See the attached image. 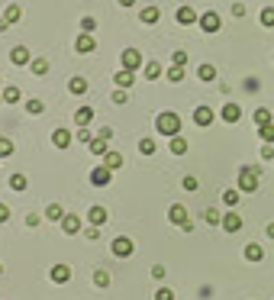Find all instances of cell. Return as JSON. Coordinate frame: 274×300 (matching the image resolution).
Returning a JSON list of instances; mask_svg holds the SVG:
<instances>
[{
  "label": "cell",
  "mask_w": 274,
  "mask_h": 300,
  "mask_svg": "<svg viewBox=\"0 0 274 300\" xmlns=\"http://www.w3.org/2000/svg\"><path fill=\"white\" fill-rule=\"evenodd\" d=\"M200 29L203 32H219V26H223V20H219V13H213V10H207V13H200Z\"/></svg>",
  "instance_id": "4"
},
{
  "label": "cell",
  "mask_w": 274,
  "mask_h": 300,
  "mask_svg": "<svg viewBox=\"0 0 274 300\" xmlns=\"http://www.w3.org/2000/svg\"><path fill=\"white\" fill-rule=\"evenodd\" d=\"M46 216H49V219H58V223H61V216H65V213H61V204H49Z\"/></svg>",
  "instance_id": "38"
},
{
  "label": "cell",
  "mask_w": 274,
  "mask_h": 300,
  "mask_svg": "<svg viewBox=\"0 0 274 300\" xmlns=\"http://www.w3.org/2000/svg\"><path fill=\"white\" fill-rule=\"evenodd\" d=\"M77 139H81L84 145H91V139H94V136H91V129H87V126H81V129H77Z\"/></svg>",
  "instance_id": "46"
},
{
  "label": "cell",
  "mask_w": 274,
  "mask_h": 300,
  "mask_svg": "<svg viewBox=\"0 0 274 300\" xmlns=\"http://www.w3.org/2000/svg\"><path fill=\"white\" fill-rule=\"evenodd\" d=\"M223 204H226L229 210L239 207V191H226V194H223Z\"/></svg>",
  "instance_id": "37"
},
{
  "label": "cell",
  "mask_w": 274,
  "mask_h": 300,
  "mask_svg": "<svg viewBox=\"0 0 274 300\" xmlns=\"http://www.w3.org/2000/svg\"><path fill=\"white\" fill-rule=\"evenodd\" d=\"M213 120H216V113L210 107H197V110H193V123H197V126H210Z\"/></svg>",
  "instance_id": "9"
},
{
  "label": "cell",
  "mask_w": 274,
  "mask_h": 300,
  "mask_svg": "<svg viewBox=\"0 0 274 300\" xmlns=\"http://www.w3.org/2000/svg\"><path fill=\"white\" fill-rule=\"evenodd\" d=\"M171 152H174V155H184V152H187V142H184L181 136H174V139H171Z\"/></svg>",
  "instance_id": "36"
},
{
  "label": "cell",
  "mask_w": 274,
  "mask_h": 300,
  "mask_svg": "<svg viewBox=\"0 0 274 300\" xmlns=\"http://www.w3.org/2000/svg\"><path fill=\"white\" fill-rule=\"evenodd\" d=\"M20 16H23V10H20L16 4H10V7L4 10V20H7V23H20Z\"/></svg>",
  "instance_id": "28"
},
{
  "label": "cell",
  "mask_w": 274,
  "mask_h": 300,
  "mask_svg": "<svg viewBox=\"0 0 274 300\" xmlns=\"http://www.w3.org/2000/svg\"><path fill=\"white\" fill-rule=\"evenodd\" d=\"M155 300H174V290H171V287H158Z\"/></svg>",
  "instance_id": "44"
},
{
  "label": "cell",
  "mask_w": 274,
  "mask_h": 300,
  "mask_svg": "<svg viewBox=\"0 0 274 300\" xmlns=\"http://www.w3.org/2000/svg\"><path fill=\"white\" fill-rule=\"evenodd\" d=\"M158 16H162V10H158V7H145V10H142V23L152 26V23H158Z\"/></svg>",
  "instance_id": "30"
},
{
  "label": "cell",
  "mask_w": 274,
  "mask_h": 300,
  "mask_svg": "<svg viewBox=\"0 0 274 300\" xmlns=\"http://www.w3.org/2000/svg\"><path fill=\"white\" fill-rule=\"evenodd\" d=\"M61 229H65L68 236H74V233H81V219H77L74 213H65L61 216Z\"/></svg>",
  "instance_id": "11"
},
{
  "label": "cell",
  "mask_w": 274,
  "mask_h": 300,
  "mask_svg": "<svg viewBox=\"0 0 274 300\" xmlns=\"http://www.w3.org/2000/svg\"><path fill=\"white\" fill-rule=\"evenodd\" d=\"M52 281H55V284H68V281H71V268H68V265H55V268H52Z\"/></svg>",
  "instance_id": "12"
},
{
  "label": "cell",
  "mask_w": 274,
  "mask_h": 300,
  "mask_svg": "<svg viewBox=\"0 0 274 300\" xmlns=\"http://www.w3.org/2000/svg\"><path fill=\"white\" fill-rule=\"evenodd\" d=\"M155 129L158 132H162V136H178V132H181V117H178V113H171V110H168V113H158V117H155Z\"/></svg>",
  "instance_id": "1"
},
{
  "label": "cell",
  "mask_w": 274,
  "mask_h": 300,
  "mask_svg": "<svg viewBox=\"0 0 274 300\" xmlns=\"http://www.w3.org/2000/svg\"><path fill=\"white\" fill-rule=\"evenodd\" d=\"M168 81H174V84L184 81V68L181 65H171V68H168Z\"/></svg>",
  "instance_id": "34"
},
{
  "label": "cell",
  "mask_w": 274,
  "mask_h": 300,
  "mask_svg": "<svg viewBox=\"0 0 274 300\" xmlns=\"http://www.w3.org/2000/svg\"><path fill=\"white\" fill-rule=\"evenodd\" d=\"M139 152H142V155H155V139H142V142H139Z\"/></svg>",
  "instance_id": "39"
},
{
  "label": "cell",
  "mask_w": 274,
  "mask_h": 300,
  "mask_svg": "<svg viewBox=\"0 0 274 300\" xmlns=\"http://www.w3.org/2000/svg\"><path fill=\"white\" fill-rule=\"evenodd\" d=\"M197 20H200V16L193 13V7H181V10H178V23L181 26H190V23H197Z\"/></svg>",
  "instance_id": "18"
},
{
  "label": "cell",
  "mask_w": 274,
  "mask_h": 300,
  "mask_svg": "<svg viewBox=\"0 0 274 300\" xmlns=\"http://www.w3.org/2000/svg\"><path fill=\"white\" fill-rule=\"evenodd\" d=\"M264 236H268V239H274V223H268V226H264Z\"/></svg>",
  "instance_id": "54"
},
{
  "label": "cell",
  "mask_w": 274,
  "mask_h": 300,
  "mask_svg": "<svg viewBox=\"0 0 274 300\" xmlns=\"http://www.w3.org/2000/svg\"><path fill=\"white\" fill-rule=\"evenodd\" d=\"M7 219H10V207L0 204V223H7Z\"/></svg>",
  "instance_id": "52"
},
{
  "label": "cell",
  "mask_w": 274,
  "mask_h": 300,
  "mask_svg": "<svg viewBox=\"0 0 274 300\" xmlns=\"http://www.w3.org/2000/svg\"><path fill=\"white\" fill-rule=\"evenodd\" d=\"M110 252L116 255V258H129V255H132V239H126V236H116V239L110 242Z\"/></svg>",
  "instance_id": "5"
},
{
  "label": "cell",
  "mask_w": 274,
  "mask_h": 300,
  "mask_svg": "<svg viewBox=\"0 0 274 300\" xmlns=\"http://www.w3.org/2000/svg\"><path fill=\"white\" fill-rule=\"evenodd\" d=\"M26 188H29L26 174H10V191H26Z\"/></svg>",
  "instance_id": "29"
},
{
  "label": "cell",
  "mask_w": 274,
  "mask_h": 300,
  "mask_svg": "<svg viewBox=\"0 0 274 300\" xmlns=\"http://www.w3.org/2000/svg\"><path fill=\"white\" fill-rule=\"evenodd\" d=\"M110 100H113V103H126V100H129V94H126V91H113Z\"/></svg>",
  "instance_id": "47"
},
{
  "label": "cell",
  "mask_w": 274,
  "mask_h": 300,
  "mask_svg": "<svg viewBox=\"0 0 274 300\" xmlns=\"http://www.w3.org/2000/svg\"><path fill=\"white\" fill-rule=\"evenodd\" d=\"M197 78H200V81H216V68L213 65H200L197 68Z\"/></svg>",
  "instance_id": "26"
},
{
  "label": "cell",
  "mask_w": 274,
  "mask_h": 300,
  "mask_svg": "<svg viewBox=\"0 0 274 300\" xmlns=\"http://www.w3.org/2000/svg\"><path fill=\"white\" fill-rule=\"evenodd\" d=\"M219 117H223V123H239L242 120V110H239V103H226V107L219 110Z\"/></svg>",
  "instance_id": "10"
},
{
  "label": "cell",
  "mask_w": 274,
  "mask_h": 300,
  "mask_svg": "<svg viewBox=\"0 0 274 300\" xmlns=\"http://www.w3.org/2000/svg\"><path fill=\"white\" fill-rule=\"evenodd\" d=\"M29 71L36 74V78L49 74V61H46V58H32V61H29Z\"/></svg>",
  "instance_id": "19"
},
{
  "label": "cell",
  "mask_w": 274,
  "mask_h": 300,
  "mask_svg": "<svg viewBox=\"0 0 274 300\" xmlns=\"http://www.w3.org/2000/svg\"><path fill=\"white\" fill-rule=\"evenodd\" d=\"M81 29L94 36V29H97V20H94V16H84V20H81Z\"/></svg>",
  "instance_id": "41"
},
{
  "label": "cell",
  "mask_w": 274,
  "mask_h": 300,
  "mask_svg": "<svg viewBox=\"0 0 274 300\" xmlns=\"http://www.w3.org/2000/svg\"><path fill=\"white\" fill-rule=\"evenodd\" d=\"M152 278H155V281H165V265H155V268H152Z\"/></svg>",
  "instance_id": "50"
},
{
  "label": "cell",
  "mask_w": 274,
  "mask_h": 300,
  "mask_svg": "<svg viewBox=\"0 0 274 300\" xmlns=\"http://www.w3.org/2000/svg\"><path fill=\"white\" fill-rule=\"evenodd\" d=\"M181 184H184V191H197V188H200V181L193 178V174H187V178H184Z\"/></svg>",
  "instance_id": "43"
},
{
  "label": "cell",
  "mask_w": 274,
  "mask_h": 300,
  "mask_svg": "<svg viewBox=\"0 0 274 300\" xmlns=\"http://www.w3.org/2000/svg\"><path fill=\"white\" fill-rule=\"evenodd\" d=\"M219 226H223L226 233H239V229H242V216H239V213H226Z\"/></svg>",
  "instance_id": "13"
},
{
  "label": "cell",
  "mask_w": 274,
  "mask_h": 300,
  "mask_svg": "<svg viewBox=\"0 0 274 300\" xmlns=\"http://www.w3.org/2000/svg\"><path fill=\"white\" fill-rule=\"evenodd\" d=\"M258 136L264 145H274V123H268V126H258Z\"/></svg>",
  "instance_id": "25"
},
{
  "label": "cell",
  "mask_w": 274,
  "mask_h": 300,
  "mask_svg": "<svg viewBox=\"0 0 274 300\" xmlns=\"http://www.w3.org/2000/svg\"><path fill=\"white\" fill-rule=\"evenodd\" d=\"M0 103H4V94H0Z\"/></svg>",
  "instance_id": "57"
},
{
  "label": "cell",
  "mask_w": 274,
  "mask_h": 300,
  "mask_svg": "<svg viewBox=\"0 0 274 300\" xmlns=\"http://www.w3.org/2000/svg\"><path fill=\"white\" fill-rule=\"evenodd\" d=\"M103 162H107V168H110V171L123 168V155H120V152H107V155H103Z\"/></svg>",
  "instance_id": "23"
},
{
  "label": "cell",
  "mask_w": 274,
  "mask_h": 300,
  "mask_svg": "<svg viewBox=\"0 0 274 300\" xmlns=\"http://www.w3.org/2000/svg\"><path fill=\"white\" fill-rule=\"evenodd\" d=\"M84 236H87V239H100V226H87Z\"/></svg>",
  "instance_id": "48"
},
{
  "label": "cell",
  "mask_w": 274,
  "mask_h": 300,
  "mask_svg": "<svg viewBox=\"0 0 274 300\" xmlns=\"http://www.w3.org/2000/svg\"><path fill=\"white\" fill-rule=\"evenodd\" d=\"M258 174H261L258 165H249V168H242V171H239V191H245V194L258 191Z\"/></svg>",
  "instance_id": "2"
},
{
  "label": "cell",
  "mask_w": 274,
  "mask_h": 300,
  "mask_svg": "<svg viewBox=\"0 0 274 300\" xmlns=\"http://www.w3.org/2000/svg\"><path fill=\"white\" fill-rule=\"evenodd\" d=\"M120 61H123L126 71H139V68H142V52H139V49H126Z\"/></svg>",
  "instance_id": "3"
},
{
  "label": "cell",
  "mask_w": 274,
  "mask_h": 300,
  "mask_svg": "<svg viewBox=\"0 0 274 300\" xmlns=\"http://www.w3.org/2000/svg\"><path fill=\"white\" fill-rule=\"evenodd\" d=\"M245 258H249V261H261L264 258V252H261V245H245Z\"/></svg>",
  "instance_id": "27"
},
{
  "label": "cell",
  "mask_w": 274,
  "mask_h": 300,
  "mask_svg": "<svg viewBox=\"0 0 274 300\" xmlns=\"http://www.w3.org/2000/svg\"><path fill=\"white\" fill-rule=\"evenodd\" d=\"M132 81H136V71H126V68H120V71H116V87H120V91L132 87Z\"/></svg>",
  "instance_id": "15"
},
{
  "label": "cell",
  "mask_w": 274,
  "mask_h": 300,
  "mask_svg": "<svg viewBox=\"0 0 274 300\" xmlns=\"http://www.w3.org/2000/svg\"><path fill=\"white\" fill-rule=\"evenodd\" d=\"M255 123H258V126H268V123H274L271 120V110L268 107H258V110H255V117H252Z\"/></svg>",
  "instance_id": "24"
},
{
  "label": "cell",
  "mask_w": 274,
  "mask_h": 300,
  "mask_svg": "<svg viewBox=\"0 0 274 300\" xmlns=\"http://www.w3.org/2000/svg\"><path fill=\"white\" fill-rule=\"evenodd\" d=\"M0 275H4V265H0Z\"/></svg>",
  "instance_id": "56"
},
{
  "label": "cell",
  "mask_w": 274,
  "mask_h": 300,
  "mask_svg": "<svg viewBox=\"0 0 274 300\" xmlns=\"http://www.w3.org/2000/svg\"><path fill=\"white\" fill-rule=\"evenodd\" d=\"M110 181H113V171L107 168V165H100V168H91V184H97V188H107Z\"/></svg>",
  "instance_id": "7"
},
{
  "label": "cell",
  "mask_w": 274,
  "mask_h": 300,
  "mask_svg": "<svg viewBox=\"0 0 274 300\" xmlns=\"http://www.w3.org/2000/svg\"><path fill=\"white\" fill-rule=\"evenodd\" d=\"M100 139H103V142H107V139H113V129H110V126H103V129H100Z\"/></svg>",
  "instance_id": "53"
},
{
  "label": "cell",
  "mask_w": 274,
  "mask_h": 300,
  "mask_svg": "<svg viewBox=\"0 0 274 300\" xmlns=\"http://www.w3.org/2000/svg\"><path fill=\"white\" fill-rule=\"evenodd\" d=\"M52 142H55V148H68V145H71V132H68V129H55V132H52Z\"/></svg>",
  "instance_id": "16"
},
{
  "label": "cell",
  "mask_w": 274,
  "mask_h": 300,
  "mask_svg": "<svg viewBox=\"0 0 274 300\" xmlns=\"http://www.w3.org/2000/svg\"><path fill=\"white\" fill-rule=\"evenodd\" d=\"M68 91L81 97V94H87V81H84V78H71V81H68Z\"/></svg>",
  "instance_id": "22"
},
{
  "label": "cell",
  "mask_w": 274,
  "mask_h": 300,
  "mask_svg": "<svg viewBox=\"0 0 274 300\" xmlns=\"http://www.w3.org/2000/svg\"><path fill=\"white\" fill-rule=\"evenodd\" d=\"M132 4H136V0H120V7H132Z\"/></svg>",
  "instance_id": "55"
},
{
  "label": "cell",
  "mask_w": 274,
  "mask_h": 300,
  "mask_svg": "<svg viewBox=\"0 0 274 300\" xmlns=\"http://www.w3.org/2000/svg\"><path fill=\"white\" fill-rule=\"evenodd\" d=\"M10 155H13V139L0 136V158H10Z\"/></svg>",
  "instance_id": "33"
},
{
  "label": "cell",
  "mask_w": 274,
  "mask_h": 300,
  "mask_svg": "<svg viewBox=\"0 0 274 300\" xmlns=\"http://www.w3.org/2000/svg\"><path fill=\"white\" fill-rule=\"evenodd\" d=\"M10 61H13V65H29V49H26V46H16L13 52H10Z\"/></svg>",
  "instance_id": "14"
},
{
  "label": "cell",
  "mask_w": 274,
  "mask_h": 300,
  "mask_svg": "<svg viewBox=\"0 0 274 300\" xmlns=\"http://www.w3.org/2000/svg\"><path fill=\"white\" fill-rule=\"evenodd\" d=\"M94 284H97V287H110V275H107V271H97V275H94Z\"/></svg>",
  "instance_id": "40"
},
{
  "label": "cell",
  "mask_w": 274,
  "mask_h": 300,
  "mask_svg": "<svg viewBox=\"0 0 274 300\" xmlns=\"http://www.w3.org/2000/svg\"><path fill=\"white\" fill-rule=\"evenodd\" d=\"M91 120H94V107H81V110L74 113V123H77V126H87Z\"/></svg>",
  "instance_id": "20"
},
{
  "label": "cell",
  "mask_w": 274,
  "mask_h": 300,
  "mask_svg": "<svg viewBox=\"0 0 274 300\" xmlns=\"http://www.w3.org/2000/svg\"><path fill=\"white\" fill-rule=\"evenodd\" d=\"M207 223H213V226H219V223H223V219H219V213H216V210H207Z\"/></svg>",
  "instance_id": "49"
},
{
  "label": "cell",
  "mask_w": 274,
  "mask_h": 300,
  "mask_svg": "<svg viewBox=\"0 0 274 300\" xmlns=\"http://www.w3.org/2000/svg\"><path fill=\"white\" fill-rule=\"evenodd\" d=\"M168 219H171V223H174V226H181V229H184V226H187V223H190V216H187V210H184L181 204H174L171 210H168Z\"/></svg>",
  "instance_id": "8"
},
{
  "label": "cell",
  "mask_w": 274,
  "mask_h": 300,
  "mask_svg": "<svg viewBox=\"0 0 274 300\" xmlns=\"http://www.w3.org/2000/svg\"><path fill=\"white\" fill-rule=\"evenodd\" d=\"M87 219H91V226H103V223H107V210H103V207H91V210H87Z\"/></svg>",
  "instance_id": "17"
},
{
  "label": "cell",
  "mask_w": 274,
  "mask_h": 300,
  "mask_svg": "<svg viewBox=\"0 0 274 300\" xmlns=\"http://www.w3.org/2000/svg\"><path fill=\"white\" fill-rule=\"evenodd\" d=\"M145 78H148V81H158V78H162V65H158V61H148V65H145Z\"/></svg>",
  "instance_id": "31"
},
{
  "label": "cell",
  "mask_w": 274,
  "mask_h": 300,
  "mask_svg": "<svg viewBox=\"0 0 274 300\" xmlns=\"http://www.w3.org/2000/svg\"><path fill=\"white\" fill-rule=\"evenodd\" d=\"M261 158H264V162H271V158H274V145H264L261 148Z\"/></svg>",
  "instance_id": "51"
},
{
  "label": "cell",
  "mask_w": 274,
  "mask_h": 300,
  "mask_svg": "<svg viewBox=\"0 0 274 300\" xmlns=\"http://www.w3.org/2000/svg\"><path fill=\"white\" fill-rule=\"evenodd\" d=\"M94 49H97V39L91 36V32H81L77 42H74V52H77V55H91Z\"/></svg>",
  "instance_id": "6"
},
{
  "label": "cell",
  "mask_w": 274,
  "mask_h": 300,
  "mask_svg": "<svg viewBox=\"0 0 274 300\" xmlns=\"http://www.w3.org/2000/svg\"><path fill=\"white\" fill-rule=\"evenodd\" d=\"M87 148H91L94 155H107V152H110V148H107V142H103L100 136H97V139H91V145H87Z\"/></svg>",
  "instance_id": "32"
},
{
  "label": "cell",
  "mask_w": 274,
  "mask_h": 300,
  "mask_svg": "<svg viewBox=\"0 0 274 300\" xmlns=\"http://www.w3.org/2000/svg\"><path fill=\"white\" fill-rule=\"evenodd\" d=\"M42 110H46V103H42V100H26V113H32V117H39Z\"/></svg>",
  "instance_id": "35"
},
{
  "label": "cell",
  "mask_w": 274,
  "mask_h": 300,
  "mask_svg": "<svg viewBox=\"0 0 274 300\" xmlns=\"http://www.w3.org/2000/svg\"><path fill=\"white\" fill-rule=\"evenodd\" d=\"M171 61H174V65H181V68H184V65H187V52H181V49H178V52L171 55Z\"/></svg>",
  "instance_id": "45"
},
{
  "label": "cell",
  "mask_w": 274,
  "mask_h": 300,
  "mask_svg": "<svg viewBox=\"0 0 274 300\" xmlns=\"http://www.w3.org/2000/svg\"><path fill=\"white\" fill-rule=\"evenodd\" d=\"M4 103H20L23 100V94H20V87H4Z\"/></svg>",
  "instance_id": "21"
},
{
  "label": "cell",
  "mask_w": 274,
  "mask_h": 300,
  "mask_svg": "<svg viewBox=\"0 0 274 300\" xmlns=\"http://www.w3.org/2000/svg\"><path fill=\"white\" fill-rule=\"evenodd\" d=\"M261 23L264 26H274V7H264V10H261Z\"/></svg>",
  "instance_id": "42"
}]
</instances>
